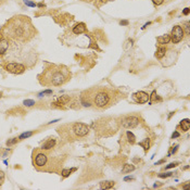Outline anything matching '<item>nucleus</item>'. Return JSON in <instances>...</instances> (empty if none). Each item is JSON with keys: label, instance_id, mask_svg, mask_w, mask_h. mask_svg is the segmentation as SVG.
Masks as SVG:
<instances>
[{"label": "nucleus", "instance_id": "7c9ffc66", "mask_svg": "<svg viewBox=\"0 0 190 190\" xmlns=\"http://www.w3.org/2000/svg\"><path fill=\"white\" fill-rule=\"evenodd\" d=\"M177 137H179V132H174V134L173 135H172V138H177Z\"/></svg>", "mask_w": 190, "mask_h": 190}, {"label": "nucleus", "instance_id": "20e7f679", "mask_svg": "<svg viewBox=\"0 0 190 190\" xmlns=\"http://www.w3.org/2000/svg\"><path fill=\"white\" fill-rule=\"evenodd\" d=\"M71 79V72L66 66L50 64L38 75V82L43 87H61Z\"/></svg>", "mask_w": 190, "mask_h": 190}, {"label": "nucleus", "instance_id": "1a4fd4ad", "mask_svg": "<svg viewBox=\"0 0 190 190\" xmlns=\"http://www.w3.org/2000/svg\"><path fill=\"white\" fill-rule=\"evenodd\" d=\"M184 35H185L184 28H182V26H179V25H176V26H174V28L172 29V34L169 35L171 42L173 43L180 42L182 40V38H184Z\"/></svg>", "mask_w": 190, "mask_h": 190}, {"label": "nucleus", "instance_id": "b1692460", "mask_svg": "<svg viewBox=\"0 0 190 190\" xmlns=\"http://www.w3.org/2000/svg\"><path fill=\"white\" fill-rule=\"evenodd\" d=\"M172 174H173V173H161V174H159V177H161V178H168V177H171Z\"/></svg>", "mask_w": 190, "mask_h": 190}, {"label": "nucleus", "instance_id": "393cba45", "mask_svg": "<svg viewBox=\"0 0 190 190\" xmlns=\"http://www.w3.org/2000/svg\"><path fill=\"white\" fill-rule=\"evenodd\" d=\"M177 165H179V162H174V163H171L168 164V166L165 168V169H168V168H176Z\"/></svg>", "mask_w": 190, "mask_h": 190}, {"label": "nucleus", "instance_id": "f3484780", "mask_svg": "<svg viewBox=\"0 0 190 190\" xmlns=\"http://www.w3.org/2000/svg\"><path fill=\"white\" fill-rule=\"evenodd\" d=\"M157 40L160 45H166V43L171 42V37H169V35H168V34H165V35L159 36V37L157 38Z\"/></svg>", "mask_w": 190, "mask_h": 190}, {"label": "nucleus", "instance_id": "ddd939ff", "mask_svg": "<svg viewBox=\"0 0 190 190\" xmlns=\"http://www.w3.org/2000/svg\"><path fill=\"white\" fill-rule=\"evenodd\" d=\"M122 139H125L126 140V142L128 143V145L132 146L135 142H136V137H135V135L132 134V132H129V130H127L126 132H125L124 137H123Z\"/></svg>", "mask_w": 190, "mask_h": 190}, {"label": "nucleus", "instance_id": "e433bc0d", "mask_svg": "<svg viewBox=\"0 0 190 190\" xmlns=\"http://www.w3.org/2000/svg\"><path fill=\"white\" fill-rule=\"evenodd\" d=\"M6 1H7V0H0V7H1L2 4H3V3H4V2H6Z\"/></svg>", "mask_w": 190, "mask_h": 190}, {"label": "nucleus", "instance_id": "423d86ee", "mask_svg": "<svg viewBox=\"0 0 190 190\" xmlns=\"http://www.w3.org/2000/svg\"><path fill=\"white\" fill-rule=\"evenodd\" d=\"M120 120L118 118H101L95 122V132L99 138L111 137L118 132Z\"/></svg>", "mask_w": 190, "mask_h": 190}, {"label": "nucleus", "instance_id": "cd10ccee", "mask_svg": "<svg viewBox=\"0 0 190 190\" xmlns=\"http://www.w3.org/2000/svg\"><path fill=\"white\" fill-rule=\"evenodd\" d=\"M153 3L155 4V6H161L162 3L164 2V0H152Z\"/></svg>", "mask_w": 190, "mask_h": 190}, {"label": "nucleus", "instance_id": "4468645a", "mask_svg": "<svg viewBox=\"0 0 190 190\" xmlns=\"http://www.w3.org/2000/svg\"><path fill=\"white\" fill-rule=\"evenodd\" d=\"M85 32H86V25H85V23H78V24H76L73 27V33L75 35H81V34L85 33Z\"/></svg>", "mask_w": 190, "mask_h": 190}, {"label": "nucleus", "instance_id": "c85d7f7f", "mask_svg": "<svg viewBox=\"0 0 190 190\" xmlns=\"http://www.w3.org/2000/svg\"><path fill=\"white\" fill-rule=\"evenodd\" d=\"M24 104L25 106H33V104H35V102L33 100H26V101H24Z\"/></svg>", "mask_w": 190, "mask_h": 190}, {"label": "nucleus", "instance_id": "412c9836", "mask_svg": "<svg viewBox=\"0 0 190 190\" xmlns=\"http://www.w3.org/2000/svg\"><path fill=\"white\" fill-rule=\"evenodd\" d=\"M139 145L141 146V147H143V149H145L146 152H148L149 150V147H150V143H149V139H145L143 141H141V142H139Z\"/></svg>", "mask_w": 190, "mask_h": 190}, {"label": "nucleus", "instance_id": "9b49d317", "mask_svg": "<svg viewBox=\"0 0 190 190\" xmlns=\"http://www.w3.org/2000/svg\"><path fill=\"white\" fill-rule=\"evenodd\" d=\"M132 99L139 104H143L146 102H148V100L150 99V95L145 91H137L136 93L132 95Z\"/></svg>", "mask_w": 190, "mask_h": 190}, {"label": "nucleus", "instance_id": "bb28decb", "mask_svg": "<svg viewBox=\"0 0 190 190\" xmlns=\"http://www.w3.org/2000/svg\"><path fill=\"white\" fill-rule=\"evenodd\" d=\"M18 140H19V138H12L11 140H8V141H7V145H8V146L14 145V143L17 142Z\"/></svg>", "mask_w": 190, "mask_h": 190}, {"label": "nucleus", "instance_id": "6ab92c4d", "mask_svg": "<svg viewBox=\"0 0 190 190\" xmlns=\"http://www.w3.org/2000/svg\"><path fill=\"white\" fill-rule=\"evenodd\" d=\"M165 54H166V48L165 47H159L157 50V53H155V57H157L158 59H162Z\"/></svg>", "mask_w": 190, "mask_h": 190}, {"label": "nucleus", "instance_id": "4c0bfd02", "mask_svg": "<svg viewBox=\"0 0 190 190\" xmlns=\"http://www.w3.org/2000/svg\"><path fill=\"white\" fill-rule=\"evenodd\" d=\"M3 37H4V36H3V34H2V33H0V40H1Z\"/></svg>", "mask_w": 190, "mask_h": 190}, {"label": "nucleus", "instance_id": "2eb2a0df", "mask_svg": "<svg viewBox=\"0 0 190 190\" xmlns=\"http://www.w3.org/2000/svg\"><path fill=\"white\" fill-rule=\"evenodd\" d=\"M9 49V40L7 38H2L0 40V54H3Z\"/></svg>", "mask_w": 190, "mask_h": 190}, {"label": "nucleus", "instance_id": "aec40b11", "mask_svg": "<svg viewBox=\"0 0 190 190\" xmlns=\"http://www.w3.org/2000/svg\"><path fill=\"white\" fill-rule=\"evenodd\" d=\"M135 171V166L132 165V164H124L122 168V173L123 174H126V173H130V172Z\"/></svg>", "mask_w": 190, "mask_h": 190}, {"label": "nucleus", "instance_id": "2f4dec72", "mask_svg": "<svg viewBox=\"0 0 190 190\" xmlns=\"http://www.w3.org/2000/svg\"><path fill=\"white\" fill-rule=\"evenodd\" d=\"M106 1H107V0H97V4H98V6H101V4L104 3Z\"/></svg>", "mask_w": 190, "mask_h": 190}, {"label": "nucleus", "instance_id": "c756f323", "mask_svg": "<svg viewBox=\"0 0 190 190\" xmlns=\"http://www.w3.org/2000/svg\"><path fill=\"white\" fill-rule=\"evenodd\" d=\"M185 28H186L187 35H189V22H186V23H185Z\"/></svg>", "mask_w": 190, "mask_h": 190}, {"label": "nucleus", "instance_id": "f704fd0d", "mask_svg": "<svg viewBox=\"0 0 190 190\" xmlns=\"http://www.w3.org/2000/svg\"><path fill=\"white\" fill-rule=\"evenodd\" d=\"M165 162V160H161V161H159L158 163H155V165H159V164H162V163H164Z\"/></svg>", "mask_w": 190, "mask_h": 190}, {"label": "nucleus", "instance_id": "4be33fe9", "mask_svg": "<svg viewBox=\"0 0 190 190\" xmlns=\"http://www.w3.org/2000/svg\"><path fill=\"white\" fill-rule=\"evenodd\" d=\"M74 171H76V168L62 169V171H61V175H62L63 177H68V176H70V175H71V173H72V172H74Z\"/></svg>", "mask_w": 190, "mask_h": 190}, {"label": "nucleus", "instance_id": "39448f33", "mask_svg": "<svg viewBox=\"0 0 190 190\" xmlns=\"http://www.w3.org/2000/svg\"><path fill=\"white\" fill-rule=\"evenodd\" d=\"M90 132V127L85 123L73 122L62 124L57 127V132L63 142H74L86 137Z\"/></svg>", "mask_w": 190, "mask_h": 190}, {"label": "nucleus", "instance_id": "5701e85b", "mask_svg": "<svg viewBox=\"0 0 190 190\" xmlns=\"http://www.w3.org/2000/svg\"><path fill=\"white\" fill-rule=\"evenodd\" d=\"M34 134V132H24V134H22L21 136L19 137V140H22V139L24 138H28V137H31L32 135Z\"/></svg>", "mask_w": 190, "mask_h": 190}, {"label": "nucleus", "instance_id": "f8f14e48", "mask_svg": "<svg viewBox=\"0 0 190 190\" xmlns=\"http://www.w3.org/2000/svg\"><path fill=\"white\" fill-rule=\"evenodd\" d=\"M57 146V138L56 137H48L45 141L42 143L40 148L45 149V150H51V149H54Z\"/></svg>", "mask_w": 190, "mask_h": 190}, {"label": "nucleus", "instance_id": "f03ea898", "mask_svg": "<svg viewBox=\"0 0 190 190\" xmlns=\"http://www.w3.org/2000/svg\"><path fill=\"white\" fill-rule=\"evenodd\" d=\"M2 34L9 40L25 43L37 35V29L35 28L28 17L15 15L3 26Z\"/></svg>", "mask_w": 190, "mask_h": 190}, {"label": "nucleus", "instance_id": "473e14b6", "mask_svg": "<svg viewBox=\"0 0 190 190\" xmlns=\"http://www.w3.org/2000/svg\"><path fill=\"white\" fill-rule=\"evenodd\" d=\"M182 13H184L185 15H188V14H189V8H186V9H185L184 12H182Z\"/></svg>", "mask_w": 190, "mask_h": 190}, {"label": "nucleus", "instance_id": "a211bd4d", "mask_svg": "<svg viewBox=\"0 0 190 190\" xmlns=\"http://www.w3.org/2000/svg\"><path fill=\"white\" fill-rule=\"evenodd\" d=\"M179 128H182V132H188V130L190 129V121L188 120V118L182 120V122H180Z\"/></svg>", "mask_w": 190, "mask_h": 190}, {"label": "nucleus", "instance_id": "9d476101", "mask_svg": "<svg viewBox=\"0 0 190 190\" xmlns=\"http://www.w3.org/2000/svg\"><path fill=\"white\" fill-rule=\"evenodd\" d=\"M72 97L68 95H64V96H61V97L57 98L53 102H52V106L54 108H64V107H68V102L71 101Z\"/></svg>", "mask_w": 190, "mask_h": 190}, {"label": "nucleus", "instance_id": "f257e3e1", "mask_svg": "<svg viewBox=\"0 0 190 190\" xmlns=\"http://www.w3.org/2000/svg\"><path fill=\"white\" fill-rule=\"evenodd\" d=\"M81 103L84 107H92L96 110H107L115 106L123 98L118 90L107 86H95L81 93Z\"/></svg>", "mask_w": 190, "mask_h": 190}, {"label": "nucleus", "instance_id": "7ed1b4c3", "mask_svg": "<svg viewBox=\"0 0 190 190\" xmlns=\"http://www.w3.org/2000/svg\"><path fill=\"white\" fill-rule=\"evenodd\" d=\"M66 157L56 149L45 150L35 148L32 152V163L34 168L42 173H61Z\"/></svg>", "mask_w": 190, "mask_h": 190}, {"label": "nucleus", "instance_id": "6e6552de", "mask_svg": "<svg viewBox=\"0 0 190 190\" xmlns=\"http://www.w3.org/2000/svg\"><path fill=\"white\" fill-rule=\"evenodd\" d=\"M4 70L7 72L11 73V74H22L27 70V66H25L21 62L14 61V62H9L4 64Z\"/></svg>", "mask_w": 190, "mask_h": 190}, {"label": "nucleus", "instance_id": "58836bf2", "mask_svg": "<svg viewBox=\"0 0 190 190\" xmlns=\"http://www.w3.org/2000/svg\"><path fill=\"white\" fill-rule=\"evenodd\" d=\"M82 1H86V2H92L93 0H82Z\"/></svg>", "mask_w": 190, "mask_h": 190}, {"label": "nucleus", "instance_id": "a878e982", "mask_svg": "<svg viewBox=\"0 0 190 190\" xmlns=\"http://www.w3.org/2000/svg\"><path fill=\"white\" fill-rule=\"evenodd\" d=\"M4 178H6V175H4V173H3L2 171H0V186H1V185L3 184Z\"/></svg>", "mask_w": 190, "mask_h": 190}, {"label": "nucleus", "instance_id": "c9c22d12", "mask_svg": "<svg viewBox=\"0 0 190 190\" xmlns=\"http://www.w3.org/2000/svg\"><path fill=\"white\" fill-rule=\"evenodd\" d=\"M128 24V21H122L121 22V25H127Z\"/></svg>", "mask_w": 190, "mask_h": 190}, {"label": "nucleus", "instance_id": "72a5a7b5", "mask_svg": "<svg viewBox=\"0 0 190 190\" xmlns=\"http://www.w3.org/2000/svg\"><path fill=\"white\" fill-rule=\"evenodd\" d=\"M25 3H27L28 6H35V3H33V2H29V1H27V0H25Z\"/></svg>", "mask_w": 190, "mask_h": 190}, {"label": "nucleus", "instance_id": "0eeeda50", "mask_svg": "<svg viewBox=\"0 0 190 190\" xmlns=\"http://www.w3.org/2000/svg\"><path fill=\"white\" fill-rule=\"evenodd\" d=\"M140 123V118L138 115H126L121 118L120 120V126L127 129H132L137 127Z\"/></svg>", "mask_w": 190, "mask_h": 190}, {"label": "nucleus", "instance_id": "dca6fc26", "mask_svg": "<svg viewBox=\"0 0 190 190\" xmlns=\"http://www.w3.org/2000/svg\"><path fill=\"white\" fill-rule=\"evenodd\" d=\"M114 185H115V182H113V180H106V182H100V188L101 189H111L114 187Z\"/></svg>", "mask_w": 190, "mask_h": 190}]
</instances>
